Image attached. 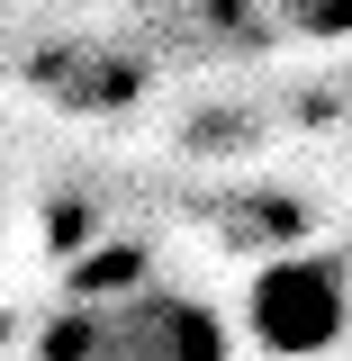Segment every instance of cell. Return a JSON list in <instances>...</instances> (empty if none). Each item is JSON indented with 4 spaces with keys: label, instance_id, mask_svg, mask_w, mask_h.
<instances>
[{
    "label": "cell",
    "instance_id": "obj_1",
    "mask_svg": "<svg viewBox=\"0 0 352 361\" xmlns=\"http://www.w3.org/2000/svg\"><path fill=\"white\" fill-rule=\"evenodd\" d=\"M45 353H118V361H208L226 353V325L217 307H199V298H181V289H154V280H135V289H109V298H73L63 316H45Z\"/></svg>",
    "mask_w": 352,
    "mask_h": 361
},
{
    "label": "cell",
    "instance_id": "obj_3",
    "mask_svg": "<svg viewBox=\"0 0 352 361\" xmlns=\"http://www.w3.org/2000/svg\"><path fill=\"white\" fill-rule=\"evenodd\" d=\"M208 27L226 45H344L352 37V0H208Z\"/></svg>",
    "mask_w": 352,
    "mask_h": 361
},
{
    "label": "cell",
    "instance_id": "obj_2",
    "mask_svg": "<svg viewBox=\"0 0 352 361\" xmlns=\"http://www.w3.org/2000/svg\"><path fill=\"white\" fill-rule=\"evenodd\" d=\"M334 325H344V280L325 262H271L253 280V334L271 353H316L334 343Z\"/></svg>",
    "mask_w": 352,
    "mask_h": 361
}]
</instances>
